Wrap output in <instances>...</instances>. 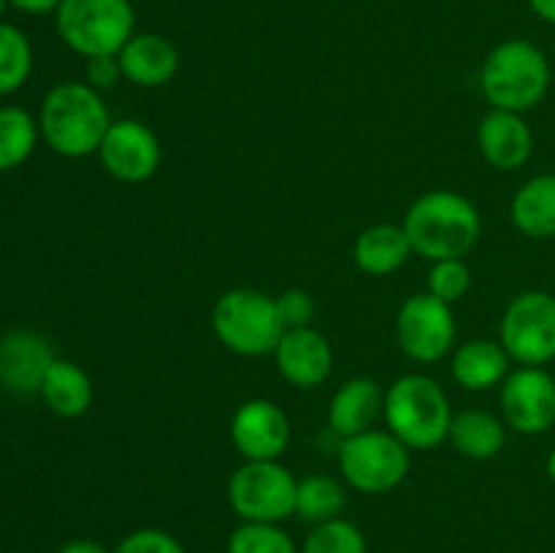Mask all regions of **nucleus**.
I'll return each instance as SVG.
<instances>
[{"instance_id": "17", "label": "nucleus", "mask_w": 555, "mask_h": 553, "mask_svg": "<svg viewBox=\"0 0 555 553\" xmlns=\"http://www.w3.org/2000/svg\"><path fill=\"white\" fill-rule=\"evenodd\" d=\"M122 76L135 87H163L179 68V49L160 33H139L117 54Z\"/></svg>"}, {"instance_id": "26", "label": "nucleus", "mask_w": 555, "mask_h": 553, "mask_svg": "<svg viewBox=\"0 0 555 553\" xmlns=\"http://www.w3.org/2000/svg\"><path fill=\"white\" fill-rule=\"evenodd\" d=\"M33 70V47L20 27L0 22V95L20 90Z\"/></svg>"}, {"instance_id": "8", "label": "nucleus", "mask_w": 555, "mask_h": 553, "mask_svg": "<svg viewBox=\"0 0 555 553\" xmlns=\"http://www.w3.org/2000/svg\"><path fill=\"white\" fill-rule=\"evenodd\" d=\"M410 448L390 432H369L347 437L339 448V466L356 491L388 493L410 475Z\"/></svg>"}, {"instance_id": "6", "label": "nucleus", "mask_w": 555, "mask_h": 553, "mask_svg": "<svg viewBox=\"0 0 555 553\" xmlns=\"http://www.w3.org/2000/svg\"><path fill=\"white\" fill-rule=\"evenodd\" d=\"M54 22L65 47L90 60L122 52L133 38L135 14L130 0H63Z\"/></svg>"}, {"instance_id": "13", "label": "nucleus", "mask_w": 555, "mask_h": 553, "mask_svg": "<svg viewBox=\"0 0 555 553\" xmlns=\"http://www.w3.org/2000/svg\"><path fill=\"white\" fill-rule=\"evenodd\" d=\"M231 439L247 461H276L291 442V421L274 401H244L233 415Z\"/></svg>"}, {"instance_id": "5", "label": "nucleus", "mask_w": 555, "mask_h": 553, "mask_svg": "<svg viewBox=\"0 0 555 553\" xmlns=\"http://www.w3.org/2000/svg\"><path fill=\"white\" fill-rule=\"evenodd\" d=\"M211 329H215L217 339L238 356L274 352L285 334L276 298L253 291V287H236V291L222 293L211 312Z\"/></svg>"}, {"instance_id": "18", "label": "nucleus", "mask_w": 555, "mask_h": 553, "mask_svg": "<svg viewBox=\"0 0 555 553\" xmlns=\"http://www.w3.org/2000/svg\"><path fill=\"white\" fill-rule=\"evenodd\" d=\"M385 410V396L379 385L369 377H356L341 385L328 407V423L341 437H356L369 432Z\"/></svg>"}, {"instance_id": "16", "label": "nucleus", "mask_w": 555, "mask_h": 553, "mask_svg": "<svg viewBox=\"0 0 555 553\" xmlns=\"http://www.w3.org/2000/svg\"><path fill=\"white\" fill-rule=\"evenodd\" d=\"M477 144H480L482 157L493 168L515 171V168H520L531 157L534 136H531V128L518 112L491 108L482 117L480 128H477Z\"/></svg>"}, {"instance_id": "27", "label": "nucleus", "mask_w": 555, "mask_h": 553, "mask_svg": "<svg viewBox=\"0 0 555 553\" xmlns=\"http://www.w3.org/2000/svg\"><path fill=\"white\" fill-rule=\"evenodd\" d=\"M228 553H298V545L280 524L244 520L228 537Z\"/></svg>"}, {"instance_id": "11", "label": "nucleus", "mask_w": 555, "mask_h": 553, "mask_svg": "<svg viewBox=\"0 0 555 553\" xmlns=\"http://www.w3.org/2000/svg\"><path fill=\"white\" fill-rule=\"evenodd\" d=\"M502 412L520 434H545L555 423V377L542 366H524L502 385Z\"/></svg>"}, {"instance_id": "30", "label": "nucleus", "mask_w": 555, "mask_h": 553, "mask_svg": "<svg viewBox=\"0 0 555 553\" xmlns=\"http://www.w3.org/2000/svg\"><path fill=\"white\" fill-rule=\"evenodd\" d=\"M112 553H184L182 542L163 529H135Z\"/></svg>"}, {"instance_id": "29", "label": "nucleus", "mask_w": 555, "mask_h": 553, "mask_svg": "<svg viewBox=\"0 0 555 553\" xmlns=\"http://www.w3.org/2000/svg\"><path fill=\"white\" fill-rule=\"evenodd\" d=\"M472 287V271L464 263V258H444L434 260L428 271V293L442 298L444 304H453L464 298Z\"/></svg>"}, {"instance_id": "1", "label": "nucleus", "mask_w": 555, "mask_h": 553, "mask_svg": "<svg viewBox=\"0 0 555 553\" xmlns=\"http://www.w3.org/2000/svg\"><path fill=\"white\" fill-rule=\"evenodd\" d=\"M38 128L57 155L87 157L101 150L112 117L101 92L87 81H60L43 98Z\"/></svg>"}, {"instance_id": "24", "label": "nucleus", "mask_w": 555, "mask_h": 553, "mask_svg": "<svg viewBox=\"0 0 555 553\" xmlns=\"http://www.w3.org/2000/svg\"><path fill=\"white\" fill-rule=\"evenodd\" d=\"M38 119L20 106H0V171L20 168L38 144Z\"/></svg>"}, {"instance_id": "35", "label": "nucleus", "mask_w": 555, "mask_h": 553, "mask_svg": "<svg viewBox=\"0 0 555 553\" xmlns=\"http://www.w3.org/2000/svg\"><path fill=\"white\" fill-rule=\"evenodd\" d=\"M529 3L537 16H542V20L553 22L555 25V0H529Z\"/></svg>"}, {"instance_id": "12", "label": "nucleus", "mask_w": 555, "mask_h": 553, "mask_svg": "<svg viewBox=\"0 0 555 553\" xmlns=\"http://www.w3.org/2000/svg\"><path fill=\"white\" fill-rule=\"evenodd\" d=\"M98 155H101L103 168L114 179L139 184L155 177V171L160 168L163 152L157 136L144 123H139V119H117L108 128Z\"/></svg>"}, {"instance_id": "4", "label": "nucleus", "mask_w": 555, "mask_h": 553, "mask_svg": "<svg viewBox=\"0 0 555 553\" xmlns=\"http://www.w3.org/2000/svg\"><path fill=\"white\" fill-rule=\"evenodd\" d=\"M385 417L390 434L410 450L437 448L448 439L453 410L448 394L426 374H404L385 394Z\"/></svg>"}, {"instance_id": "21", "label": "nucleus", "mask_w": 555, "mask_h": 553, "mask_svg": "<svg viewBox=\"0 0 555 553\" xmlns=\"http://www.w3.org/2000/svg\"><path fill=\"white\" fill-rule=\"evenodd\" d=\"M509 356L491 339H472L453 356V377L466 390H488L507 377Z\"/></svg>"}, {"instance_id": "9", "label": "nucleus", "mask_w": 555, "mask_h": 553, "mask_svg": "<svg viewBox=\"0 0 555 553\" xmlns=\"http://www.w3.org/2000/svg\"><path fill=\"white\" fill-rule=\"evenodd\" d=\"M502 347L524 366L555 358V296L529 291L513 298L502 318Z\"/></svg>"}, {"instance_id": "7", "label": "nucleus", "mask_w": 555, "mask_h": 553, "mask_svg": "<svg viewBox=\"0 0 555 553\" xmlns=\"http://www.w3.org/2000/svg\"><path fill=\"white\" fill-rule=\"evenodd\" d=\"M298 480L280 461H247L228 480L233 513L249 524H280L296 515Z\"/></svg>"}, {"instance_id": "34", "label": "nucleus", "mask_w": 555, "mask_h": 553, "mask_svg": "<svg viewBox=\"0 0 555 553\" xmlns=\"http://www.w3.org/2000/svg\"><path fill=\"white\" fill-rule=\"evenodd\" d=\"M57 553H112L103 542L87 540V537H79V540H70L60 548Z\"/></svg>"}, {"instance_id": "36", "label": "nucleus", "mask_w": 555, "mask_h": 553, "mask_svg": "<svg viewBox=\"0 0 555 553\" xmlns=\"http://www.w3.org/2000/svg\"><path fill=\"white\" fill-rule=\"evenodd\" d=\"M547 475H551L555 480V448H553V453L547 455Z\"/></svg>"}, {"instance_id": "31", "label": "nucleus", "mask_w": 555, "mask_h": 553, "mask_svg": "<svg viewBox=\"0 0 555 553\" xmlns=\"http://www.w3.org/2000/svg\"><path fill=\"white\" fill-rule=\"evenodd\" d=\"M276 309H280V318L287 329H304V325L312 323L314 318V298L309 296L307 291H298V287H291V291L282 293L276 298Z\"/></svg>"}, {"instance_id": "33", "label": "nucleus", "mask_w": 555, "mask_h": 553, "mask_svg": "<svg viewBox=\"0 0 555 553\" xmlns=\"http://www.w3.org/2000/svg\"><path fill=\"white\" fill-rule=\"evenodd\" d=\"M60 3L63 0H9V5H14L16 11L30 16H41V14H57Z\"/></svg>"}, {"instance_id": "19", "label": "nucleus", "mask_w": 555, "mask_h": 553, "mask_svg": "<svg viewBox=\"0 0 555 553\" xmlns=\"http://www.w3.org/2000/svg\"><path fill=\"white\" fill-rule=\"evenodd\" d=\"M38 394H41L43 404L60 417H79L92 404L90 377L79 363L65 361V358H54Z\"/></svg>"}, {"instance_id": "2", "label": "nucleus", "mask_w": 555, "mask_h": 553, "mask_svg": "<svg viewBox=\"0 0 555 553\" xmlns=\"http://www.w3.org/2000/svg\"><path fill=\"white\" fill-rule=\"evenodd\" d=\"M404 233L412 253L428 260L464 258L480 239V211L453 190H431L410 206Z\"/></svg>"}, {"instance_id": "28", "label": "nucleus", "mask_w": 555, "mask_h": 553, "mask_svg": "<svg viewBox=\"0 0 555 553\" xmlns=\"http://www.w3.org/2000/svg\"><path fill=\"white\" fill-rule=\"evenodd\" d=\"M301 553H369V548L366 537L352 520L334 518L309 531Z\"/></svg>"}, {"instance_id": "23", "label": "nucleus", "mask_w": 555, "mask_h": 553, "mask_svg": "<svg viewBox=\"0 0 555 553\" xmlns=\"http://www.w3.org/2000/svg\"><path fill=\"white\" fill-rule=\"evenodd\" d=\"M450 439H453L455 450L466 459L486 461L493 459V455L502 453L504 448V434L502 421L496 415L486 410H464L459 415H453V423H450Z\"/></svg>"}, {"instance_id": "3", "label": "nucleus", "mask_w": 555, "mask_h": 553, "mask_svg": "<svg viewBox=\"0 0 555 553\" xmlns=\"http://www.w3.org/2000/svg\"><path fill=\"white\" fill-rule=\"evenodd\" d=\"M480 87L493 108L529 112L551 87V65L534 43L513 38L488 52L480 70Z\"/></svg>"}, {"instance_id": "10", "label": "nucleus", "mask_w": 555, "mask_h": 553, "mask_svg": "<svg viewBox=\"0 0 555 553\" xmlns=\"http://www.w3.org/2000/svg\"><path fill=\"white\" fill-rule=\"evenodd\" d=\"M396 336L401 350L423 363L439 361L455 342V318L450 304L431 293H417L406 298L396 318Z\"/></svg>"}, {"instance_id": "22", "label": "nucleus", "mask_w": 555, "mask_h": 553, "mask_svg": "<svg viewBox=\"0 0 555 553\" xmlns=\"http://www.w3.org/2000/svg\"><path fill=\"white\" fill-rule=\"evenodd\" d=\"M513 222L531 239L555 236V173H540L515 193Z\"/></svg>"}, {"instance_id": "32", "label": "nucleus", "mask_w": 555, "mask_h": 553, "mask_svg": "<svg viewBox=\"0 0 555 553\" xmlns=\"http://www.w3.org/2000/svg\"><path fill=\"white\" fill-rule=\"evenodd\" d=\"M119 79H125V76L117 54H103V57L87 60V85L92 90H112V87H117Z\"/></svg>"}, {"instance_id": "20", "label": "nucleus", "mask_w": 555, "mask_h": 553, "mask_svg": "<svg viewBox=\"0 0 555 553\" xmlns=\"http://www.w3.org/2000/svg\"><path fill=\"white\" fill-rule=\"evenodd\" d=\"M410 253L412 247L404 228L388 226V222L366 228V231L356 239V249H352L358 269L374 276H385L399 271L401 266L406 263V258H410Z\"/></svg>"}, {"instance_id": "15", "label": "nucleus", "mask_w": 555, "mask_h": 553, "mask_svg": "<svg viewBox=\"0 0 555 553\" xmlns=\"http://www.w3.org/2000/svg\"><path fill=\"white\" fill-rule=\"evenodd\" d=\"M276 369L282 377L296 388H314L328 380L334 369V350L328 339L312 325L304 329H287L274 350Z\"/></svg>"}, {"instance_id": "25", "label": "nucleus", "mask_w": 555, "mask_h": 553, "mask_svg": "<svg viewBox=\"0 0 555 553\" xmlns=\"http://www.w3.org/2000/svg\"><path fill=\"white\" fill-rule=\"evenodd\" d=\"M345 488L331 475H309L298 480L296 491V515L307 524H325V520L341 518L345 510Z\"/></svg>"}, {"instance_id": "14", "label": "nucleus", "mask_w": 555, "mask_h": 553, "mask_svg": "<svg viewBox=\"0 0 555 553\" xmlns=\"http://www.w3.org/2000/svg\"><path fill=\"white\" fill-rule=\"evenodd\" d=\"M54 352L38 331L16 329L0 336V385L9 394H38Z\"/></svg>"}, {"instance_id": "37", "label": "nucleus", "mask_w": 555, "mask_h": 553, "mask_svg": "<svg viewBox=\"0 0 555 553\" xmlns=\"http://www.w3.org/2000/svg\"><path fill=\"white\" fill-rule=\"evenodd\" d=\"M5 5H9V0H0V16H3V11H5Z\"/></svg>"}]
</instances>
